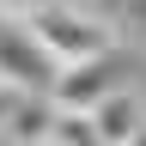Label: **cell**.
<instances>
[{
  "label": "cell",
  "mask_w": 146,
  "mask_h": 146,
  "mask_svg": "<svg viewBox=\"0 0 146 146\" xmlns=\"http://www.w3.org/2000/svg\"><path fill=\"white\" fill-rule=\"evenodd\" d=\"M85 116H91V128H98V146H128L146 128V98L128 85V91H116V98H104L98 110H85Z\"/></svg>",
  "instance_id": "4"
},
{
  "label": "cell",
  "mask_w": 146,
  "mask_h": 146,
  "mask_svg": "<svg viewBox=\"0 0 146 146\" xmlns=\"http://www.w3.org/2000/svg\"><path fill=\"white\" fill-rule=\"evenodd\" d=\"M128 49H110L98 55V61H79V67H61L55 73V91L49 104L55 110H98L104 98H116V91H128Z\"/></svg>",
  "instance_id": "2"
},
{
  "label": "cell",
  "mask_w": 146,
  "mask_h": 146,
  "mask_svg": "<svg viewBox=\"0 0 146 146\" xmlns=\"http://www.w3.org/2000/svg\"><path fill=\"white\" fill-rule=\"evenodd\" d=\"M0 140H12V146H49L55 140V104L49 98H18Z\"/></svg>",
  "instance_id": "5"
},
{
  "label": "cell",
  "mask_w": 146,
  "mask_h": 146,
  "mask_svg": "<svg viewBox=\"0 0 146 146\" xmlns=\"http://www.w3.org/2000/svg\"><path fill=\"white\" fill-rule=\"evenodd\" d=\"M12 104H18V91H6V85H0V134H6V116H12Z\"/></svg>",
  "instance_id": "7"
},
{
  "label": "cell",
  "mask_w": 146,
  "mask_h": 146,
  "mask_svg": "<svg viewBox=\"0 0 146 146\" xmlns=\"http://www.w3.org/2000/svg\"><path fill=\"white\" fill-rule=\"evenodd\" d=\"M55 73H61V67L36 49V36L18 25V18L0 12V85L18 91V98H49V91H55Z\"/></svg>",
  "instance_id": "3"
},
{
  "label": "cell",
  "mask_w": 146,
  "mask_h": 146,
  "mask_svg": "<svg viewBox=\"0 0 146 146\" xmlns=\"http://www.w3.org/2000/svg\"><path fill=\"white\" fill-rule=\"evenodd\" d=\"M128 146H146V128H140V134H134V140H128Z\"/></svg>",
  "instance_id": "8"
},
{
  "label": "cell",
  "mask_w": 146,
  "mask_h": 146,
  "mask_svg": "<svg viewBox=\"0 0 146 146\" xmlns=\"http://www.w3.org/2000/svg\"><path fill=\"white\" fill-rule=\"evenodd\" d=\"M49 146H98L91 116H85V110H55V140Z\"/></svg>",
  "instance_id": "6"
},
{
  "label": "cell",
  "mask_w": 146,
  "mask_h": 146,
  "mask_svg": "<svg viewBox=\"0 0 146 146\" xmlns=\"http://www.w3.org/2000/svg\"><path fill=\"white\" fill-rule=\"evenodd\" d=\"M18 25L36 36V49L55 67H79V61H98L116 49L110 18H98L91 6H18Z\"/></svg>",
  "instance_id": "1"
}]
</instances>
